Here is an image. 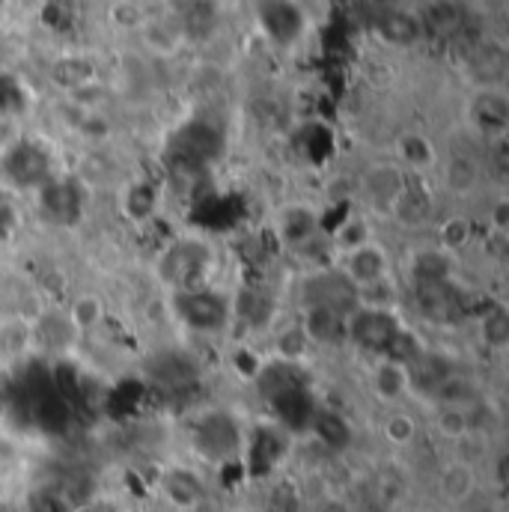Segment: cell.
Here are the masks:
<instances>
[{"label": "cell", "instance_id": "4fadbf2b", "mask_svg": "<svg viewBox=\"0 0 509 512\" xmlns=\"http://www.w3.org/2000/svg\"><path fill=\"white\" fill-rule=\"evenodd\" d=\"M453 280V254L444 248H423L411 256V283L429 286V283H447Z\"/></svg>", "mask_w": 509, "mask_h": 512}, {"label": "cell", "instance_id": "30bf717a", "mask_svg": "<svg viewBox=\"0 0 509 512\" xmlns=\"http://www.w3.org/2000/svg\"><path fill=\"white\" fill-rule=\"evenodd\" d=\"M370 390L382 399L384 405L396 408L402 399L411 396V384H408L405 364H399L393 358H376L373 361V370H370Z\"/></svg>", "mask_w": 509, "mask_h": 512}, {"label": "cell", "instance_id": "9a60e30c", "mask_svg": "<svg viewBox=\"0 0 509 512\" xmlns=\"http://www.w3.org/2000/svg\"><path fill=\"white\" fill-rule=\"evenodd\" d=\"M432 429H435L438 438H444L447 444L462 441L465 435L474 432L471 405H432Z\"/></svg>", "mask_w": 509, "mask_h": 512}, {"label": "cell", "instance_id": "d6986e66", "mask_svg": "<svg viewBox=\"0 0 509 512\" xmlns=\"http://www.w3.org/2000/svg\"><path fill=\"white\" fill-rule=\"evenodd\" d=\"M444 182H447L450 191L468 194L480 182V167L471 158H450V164L444 167Z\"/></svg>", "mask_w": 509, "mask_h": 512}, {"label": "cell", "instance_id": "3957f363", "mask_svg": "<svg viewBox=\"0 0 509 512\" xmlns=\"http://www.w3.org/2000/svg\"><path fill=\"white\" fill-rule=\"evenodd\" d=\"M337 271L355 286V289H364V286H373L379 280L393 277V265H390V254L384 251L379 242H364V245H355L349 251L340 254V265Z\"/></svg>", "mask_w": 509, "mask_h": 512}, {"label": "cell", "instance_id": "7c38bea8", "mask_svg": "<svg viewBox=\"0 0 509 512\" xmlns=\"http://www.w3.org/2000/svg\"><path fill=\"white\" fill-rule=\"evenodd\" d=\"M402 188H405V176L396 167H387V164L370 170L364 176V197H367V203L376 212H384V215H390V209H393L396 197L402 194Z\"/></svg>", "mask_w": 509, "mask_h": 512}, {"label": "cell", "instance_id": "ac0fdd59", "mask_svg": "<svg viewBox=\"0 0 509 512\" xmlns=\"http://www.w3.org/2000/svg\"><path fill=\"white\" fill-rule=\"evenodd\" d=\"M66 319L72 322V328H75L78 334L96 331V328L105 322V304H102V298H96V295H78L75 304L69 307V316H66Z\"/></svg>", "mask_w": 509, "mask_h": 512}, {"label": "cell", "instance_id": "44dd1931", "mask_svg": "<svg viewBox=\"0 0 509 512\" xmlns=\"http://www.w3.org/2000/svg\"><path fill=\"white\" fill-rule=\"evenodd\" d=\"M72 512H123V510H120V504L99 498V501H87L84 507H78V510H72Z\"/></svg>", "mask_w": 509, "mask_h": 512}, {"label": "cell", "instance_id": "2e32d148", "mask_svg": "<svg viewBox=\"0 0 509 512\" xmlns=\"http://www.w3.org/2000/svg\"><path fill=\"white\" fill-rule=\"evenodd\" d=\"M417 435H420V420L405 408H390L382 417V438L390 447L408 450L417 441Z\"/></svg>", "mask_w": 509, "mask_h": 512}, {"label": "cell", "instance_id": "9c48e42d", "mask_svg": "<svg viewBox=\"0 0 509 512\" xmlns=\"http://www.w3.org/2000/svg\"><path fill=\"white\" fill-rule=\"evenodd\" d=\"M179 307H182V319L194 331H215L230 319L227 301H221V298H215L209 292H197V289H185Z\"/></svg>", "mask_w": 509, "mask_h": 512}, {"label": "cell", "instance_id": "e0dca14e", "mask_svg": "<svg viewBox=\"0 0 509 512\" xmlns=\"http://www.w3.org/2000/svg\"><path fill=\"white\" fill-rule=\"evenodd\" d=\"M271 346H274V355H277L283 364L304 361V358L310 355V349H313V346H310V340H307V334L301 331V325H298V322H292V325L280 328V331L274 334Z\"/></svg>", "mask_w": 509, "mask_h": 512}, {"label": "cell", "instance_id": "5b68a950", "mask_svg": "<svg viewBox=\"0 0 509 512\" xmlns=\"http://www.w3.org/2000/svg\"><path fill=\"white\" fill-rule=\"evenodd\" d=\"M477 489H480V468H474V465H468L462 459H453L450 456L438 468V474H435V492L450 507L471 504L474 495H477Z\"/></svg>", "mask_w": 509, "mask_h": 512}, {"label": "cell", "instance_id": "7a4b0ae2", "mask_svg": "<svg viewBox=\"0 0 509 512\" xmlns=\"http://www.w3.org/2000/svg\"><path fill=\"white\" fill-rule=\"evenodd\" d=\"M301 301V307H331L349 316L358 310V289L337 268H319L304 280Z\"/></svg>", "mask_w": 509, "mask_h": 512}, {"label": "cell", "instance_id": "6da1fadb", "mask_svg": "<svg viewBox=\"0 0 509 512\" xmlns=\"http://www.w3.org/2000/svg\"><path fill=\"white\" fill-rule=\"evenodd\" d=\"M405 325L393 316V310H376V307H358L349 313V343L361 346L373 358H387L399 331Z\"/></svg>", "mask_w": 509, "mask_h": 512}, {"label": "cell", "instance_id": "ffe728a7", "mask_svg": "<svg viewBox=\"0 0 509 512\" xmlns=\"http://www.w3.org/2000/svg\"><path fill=\"white\" fill-rule=\"evenodd\" d=\"M507 313H504V307H492L486 316H483V322H480V334H483V343L489 346V349H504L509 340V328H507Z\"/></svg>", "mask_w": 509, "mask_h": 512}, {"label": "cell", "instance_id": "ba28073f", "mask_svg": "<svg viewBox=\"0 0 509 512\" xmlns=\"http://www.w3.org/2000/svg\"><path fill=\"white\" fill-rule=\"evenodd\" d=\"M233 450H239V429L227 414H209L197 423V453L206 462H221Z\"/></svg>", "mask_w": 509, "mask_h": 512}, {"label": "cell", "instance_id": "52a82bcc", "mask_svg": "<svg viewBox=\"0 0 509 512\" xmlns=\"http://www.w3.org/2000/svg\"><path fill=\"white\" fill-rule=\"evenodd\" d=\"M414 307L432 325H450L462 316V298L456 295L453 280L414 286Z\"/></svg>", "mask_w": 509, "mask_h": 512}, {"label": "cell", "instance_id": "277c9868", "mask_svg": "<svg viewBox=\"0 0 509 512\" xmlns=\"http://www.w3.org/2000/svg\"><path fill=\"white\" fill-rule=\"evenodd\" d=\"M301 331L313 349H337L349 343V316L331 307H301Z\"/></svg>", "mask_w": 509, "mask_h": 512}, {"label": "cell", "instance_id": "8992f818", "mask_svg": "<svg viewBox=\"0 0 509 512\" xmlns=\"http://www.w3.org/2000/svg\"><path fill=\"white\" fill-rule=\"evenodd\" d=\"M405 370H408L411 396H423V399H432L441 384L447 382L453 373H459L453 358H447L441 352H432V349H423L417 358H411L405 364Z\"/></svg>", "mask_w": 509, "mask_h": 512}, {"label": "cell", "instance_id": "5bb4252c", "mask_svg": "<svg viewBox=\"0 0 509 512\" xmlns=\"http://www.w3.org/2000/svg\"><path fill=\"white\" fill-rule=\"evenodd\" d=\"M387 218H393L405 230H417V227H423L432 218V203L426 200V194L420 188L405 185L402 194L396 197V203H393V209H390Z\"/></svg>", "mask_w": 509, "mask_h": 512}, {"label": "cell", "instance_id": "8fae6325", "mask_svg": "<svg viewBox=\"0 0 509 512\" xmlns=\"http://www.w3.org/2000/svg\"><path fill=\"white\" fill-rule=\"evenodd\" d=\"M161 492L176 510H197L203 504V477L191 468H170L161 477Z\"/></svg>", "mask_w": 509, "mask_h": 512}]
</instances>
